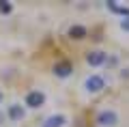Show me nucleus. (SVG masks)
Wrapping results in <instances>:
<instances>
[{
  "label": "nucleus",
  "mask_w": 129,
  "mask_h": 127,
  "mask_svg": "<svg viewBox=\"0 0 129 127\" xmlns=\"http://www.w3.org/2000/svg\"><path fill=\"white\" fill-rule=\"evenodd\" d=\"M97 123L101 127H114L116 123H118V116H116L114 110H103V112L97 114Z\"/></svg>",
  "instance_id": "obj_1"
},
{
  "label": "nucleus",
  "mask_w": 129,
  "mask_h": 127,
  "mask_svg": "<svg viewBox=\"0 0 129 127\" xmlns=\"http://www.w3.org/2000/svg\"><path fill=\"white\" fill-rule=\"evenodd\" d=\"M84 86H86L88 93H99V91L106 88V80L101 75H90V78H86V84Z\"/></svg>",
  "instance_id": "obj_2"
},
{
  "label": "nucleus",
  "mask_w": 129,
  "mask_h": 127,
  "mask_svg": "<svg viewBox=\"0 0 129 127\" xmlns=\"http://www.w3.org/2000/svg\"><path fill=\"white\" fill-rule=\"evenodd\" d=\"M43 101H45V95L41 91H32L26 95V106H30V108H41Z\"/></svg>",
  "instance_id": "obj_3"
},
{
  "label": "nucleus",
  "mask_w": 129,
  "mask_h": 127,
  "mask_svg": "<svg viewBox=\"0 0 129 127\" xmlns=\"http://www.w3.org/2000/svg\"><path fill=\"white\" fill-rule=\"evenodd\" d=\"M106 52H88V56H86V60H88V65H92V67H99V65H103L106 63Z\"/></svg>",
  "instance_id": "obj_4"
},
{
  "label": "nucleus",
  "mask_w": 129,
  "mask_h": 127,
  "mask_svg": "<svg viewBox=\"0 0 129 127\" xmlns=\"http://www.w3.org/2000/svg\"><path fill=\"white\" fill-rule=\"evenodd\" d=\"M64 123H67V118H64L62 114H54V116H50L43 123V127H62Z\"/></svg>",
  "instance_id": "obj_5"
},
{
  "label": "nucleus",
  "mask_w": 129,
  "mask_h": 127,
  "mask_svg": "<svg viewBox=\"0 0 129 127\" xmlns=\"http://www.w3.org/2000/svg\"><path fill=\"white\" fill-rule=\"evenodd\" d=\"M9 118H11V121H19V118H24V108L17 106V104L9 106Z\"/></svg>",
  "instance_id": "obj_6"
},
{
  "label": "nucleus",
  "mask_w": 129,
  "mask_h": 127,
  "mask_svg": "<svg viewBox=\"0 0 129 127\" xmlns=\"http://www.w3.org/2000/svg\"><path fill=\"white\" fill-rule=\"evenodd\" d=\"M69 37H71V39H84V37H86V28L75 24V26L69 28Z\"/></svg>",
  "instance_id": "obj_7"
},
{
  "label": "nucleus",
  "mask_w": 129,
  "mask_h": 127,
  "mask_svg": "<svg viewBox=\"0 0 129 127\" xmlns=\"http://www.w3.org/2000/svg\"><path fill=\"white\" fill-rule=\"evenodd\" d=\"M54 73H56V75H60V78H67L71 73V65L69 63H58L54 67Z\"/></svg>",
  "instance_id": "obj_8"
},
{
  "label": "nucleus",
  "mask_w": 129,
  "mask_h": 127,
  "mask_svg": "<svg viewBox=\"0 0 129 127\" xmlns=\"http://www.w3.org/2000/svg\"><path fill=\"white\" fill-rule=\"evenodd\" d=\"M120 28H123L125 32H129V15H127V17H123V19H120Z\"/></svg>",
  "instance_id": "obj_9"
},
{
  "label": "nucleus",
  "mask_w": 129,
  "mask_h": 127,
  "mask_svg": "<svg viewBox=\"0 0 129 127\" xmlns=\"http://www.w3.org/2000/svg\"><path fill=\"white\" fill-rule=\"evenodd\" d=\"M11 11V5H7V2H0V13H9Z\"/></svg>",
  "instance_id": "obj_10"
},
{
  "label": "nucleus",
  "mask_w": 129,
  "mask_h": 127,
  "mask_svg": "<svg viewBox=\"0 0 129 127\" xmlns=\"http://www.w3.org/2000/svg\"><path fill=\"white\" fill-rule=\"evenodd\" d=\"M0 99H2V93H0Z\"/></svg>",
  "instance_id": "obj_11"
}]
</instances>
